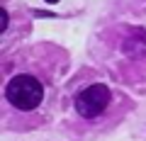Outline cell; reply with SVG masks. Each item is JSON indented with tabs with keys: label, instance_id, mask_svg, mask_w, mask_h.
Here are the masks:
<instances>
[{
	"label": "cell",
	"instance_id": "277c9868",
	"mask_svg": "<svg viewBox=\"0 0 146 141\" xmlns=\"http://www.w3.org/2000/svg\"><path fill=\"white\" fill-rule=\"evenodd\" d=\"M49 3H56V0H49Z\"/></svg>",
	"mask_w": 146,
	"mask_h": 141
},
{
	"label": "cell",
	"instance_id": "6da1fadb",
	"mask_svg": "<svg viewBox=\"0 0 146 141\" xmlns=\"http://www.w3.org/2000/svg\"><path fill=\"white\" fill-rule=\"evenodd\" d=\"M5 97L7 102L20 112L36 110L44 100V83L32 73H17L7 80L5 85Z\"/></svg>",
	"mask_w": 146,
	"mask_h": 141
},
{
	"label": "cell",
	"instance_id": "7a4b0ae2",
	"mask_svg": "<svg viewBox=\"0 0 146 141\" xmlns=\"http://www.w3.org/2000/svg\"><path fill=\"white\" fill-rule=\"evenodd\" d=\"M76 112H78L83 119H95L98 115H102L110 105V90L105 85L95 83V85H88L85 90H80L76 95Z\"/></svg>",
	"mask_w": 146,
	"mask_h": 141
},
{
	"label": "cell",
	"instance_id": "3957f363",
	"mask_svg": "<svg viewBox=\"0 0 146 141\" xmlns=\"http://www.w3.org/2000/svg\"><path fill=\"white\" fill-rule=\"evenodd\" d=\"M5 29H7V12L0 10V32H5Z\"/></svg>",
	"mask_w": 146,
	"mask_h": 141
}]
</instances>
